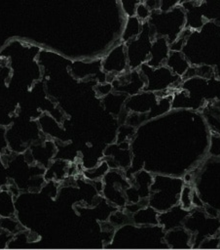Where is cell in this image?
Instances as JSON below:
<instances>
[{
  "mask_svg": "<svg viewBox=\"0 0 220 250\" xmlns=\"http://www.w3.org/2000/svg\"><path fill=\"white\" fill-rule=\"evenodd\" d=\"M4 188H0V217H15V196Z\"/></svg>",
  "mask_w": 220,
  "mask_h": 250,
  "instance_id": "277c9868",
  "label": "cell"
},
{
  "mask_svg": "<svg viewBox=\"0 0 220 250\" xmlns=\"http://www.w3.org/2000/svg\"><path fill=\"white\" fill-rule=\"evenodd\" d=\"M151 13L152 12L148 9V7L143 2L140 1V3L137 5L135 10V17L142 22H145L150 19Z\"/></svg>",
  "mask_w": 220,
  "mask_h": 250,
  "instance_id": "ba28073f",
  "label": "cell"
},
{
  "mask_svg": "<svg viewBox=\"0 0 220 250\" xmlns=\"http://www.w3.org/2000/svg\"><path fill=\"white\" fill-rule=\"evenodd\" d=\"M123 9L128 17L135 16V10L137 5L140 3V0H121Z\"/></svg>",
  "mask_w": 220,
  "mask_h": 250,
  "instance_id": "30bf717a",
  "label": "cell"
},
{
  "mask_svg": "<svg viewBox=\"0 0 220 250\" xmlns=\"http://www.w3.org/2000/svg\"><path fill=\"white\" fill-rule=\"evenodd\" d=\"M102 68L105 72L119 75L128 68L126 45L123 43L115 47L102 61Z\"/></svg>",
  "mask_w": 220,
  "mask_h": 250,
  "instance_id": "6da1fadb",
  "label": "cell"
},
{
  "mask_svg": "<svg viewBox=\"0 0 220 250\" xmlns=\"http://www.w3.org/2000/svg\"><path fill=\"white\" fill-rule=\"evenodd\" d=\"M168 54L167 40L165 37H158L152 41L149 59L146 63L151 67H160L166 62Z\"/></svg>",
  "mask_w": 220,
  "mask_h": 250,
  "instance_id": "7a4b0ae2",
  "label": "cell"
},
{
  "mask_svg": "<svg viewBox=\"0 0 220 250\" xmlns=\"http://www.w3.org/2000/svg\"><path fill=\"white\" fill-rule=\"evenodd\" d=\"M142 26H143V22L139 21L135 16L128 17L123 35H122L124 44L136 38L140 34L142 30Z\"/></svg>",
  "mask_w": 220,
  "mask_h": 250,
  "instance_id": "5b68a950",
  "label": "cell"
},
{
  "mask_svg": "<svg viewBox=\"0 0 220 250\" xmlns=\"http://www.w3.org/2000/svg\"><path fill=\"white\" fill-rule=\"evenodd\" d=\"M181 0H160V11L167 12L175 8Z\"/></svg>",
  "mask_w": 220,
  "mask_h": 250,
  "instance_id": "8fae6325",
  "label": "cell"
},
{
  "mask_svg": "<svg viewBox=\"0 0 220 250\" xmlns=\"http://www.w3.org/2000/svg\"><path fill=\"white\" fill-rule=\"evenodd\" d=\"M0 228L13 235L23 230L21 225L15 217H0Z\"/></svg>",
  "mask_w": 220,
  "mask_h": 250,
  "instance_id": "8992f818",
  "label": "cell"
},
{
  "mask_svg": "<svg viewBox=\"0 0 220 250\" xmlns=\"http://www.w3.org/2000/svg\"><path fill=\"white\" fill-rule=\"evenodd\" d=\"M192 194H193V192L191 191V188L184 187L182 188L181 196H180V202H181V206L185 210L191 208V206L193 204L192 203Z\"/></svg>",
  "mask_w": 220,
  "mask_h": 250,
  "instance_id": "9c48e42d",
  "label": "cell"
},
{
  "mask_svg": "<svg viewBox=\"0 0 220 250\" xmlns=\"http://www.w3.org/2000/svg\"><path fill=\"white\" fill-rule=\"evenodd\" d=\"M109 169V165L107 164V162H102L99 165H97L96 167L89 170V171H85V177L89 180L92 181H96V180H100L102 177H104L106 175V173L108 172Z\"/></svg>",
  "mask_w": 220,
  "mask_h": 250,
  "instance_id": "52a82bcc",
  "label": "cell"
},
{
  "mask_svg": "<svg viewBox=\"0 0 220 250\" xmlns=\"http://www.w3.org/2000/svg\"><path fill=\"white\" fill-rule=\"evenodd\" d=\"M165 62L167 67L175 75H183L190 67V64L179 51H172L171 53H169Z\"/></svg>",
  "mask_w": 220,
  "mask_h": 250,
  "instance_id": "3957f363",
  "label": "cell"
}]
</instances>
